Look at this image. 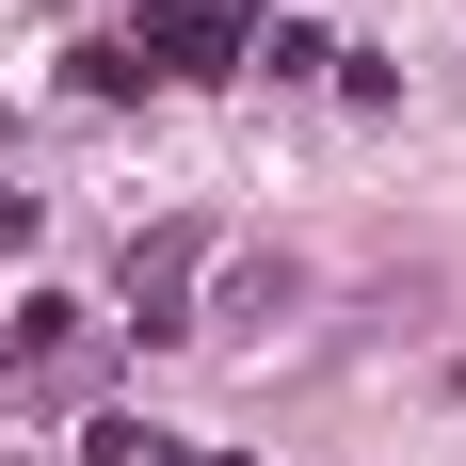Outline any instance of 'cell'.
<instances>
[{
	"label": "cell",
	"instance_id": "6da1fadb",
	"mask_svg": "<svg viewBox=\"0 0 466 466\" xmlns=\"http://www.w3.org/2000/svg\"><path fill=\"white\" fill-rule=\"evenodd\" d=\"M209 322V226H145L129 241V338H193Z\"/></svg>",
	"mask_w": 466,
	"mask_h": 466
},
{
	"label": "cell",
	"instance_id": "277c9868",
	"mask_svg": "<svg viewBox=\"0 0 466 466\" xmlns=\"http://www.w3.org/2000/svg\"><path fill=\"white\" fill-rule=\"evenodd\" d=\"M0 241H33V193H0Z\"/></svg>",
	"mask_w": 466,
	"mask_h": 466
},
{
	"label": "cell",
	"instance_id": "7a4b0ae2",
	"mask_svg": "<svg viewBox=\"0 0 466 466\" xmlns=\"http://www.w3.org/2000/svg\"><path fill=\"white\" fill-rule=\"evenodd\" d=\"M129 65H145V81H226V65H241V16H226V0H161Z\"/></svg>",
	"mask_w": 466,
	"mask_h": 466
},
{
	"label": "cell",
	"instance_id": "3957f363",
	"mask_svg": "<svg viewBox=\"0 0 466 466\" xmlns=\"http://www.w3.org/2000/svg\"><path fill=\"white\" fill-rule=\"evenodd\" d=\"M274 306H289V258H258V274H226V306H209V322H193V338H258V322H274Z\"/></svg>",
	"mask_w": 466,
	"mask_h": 466
}]
</instances>
